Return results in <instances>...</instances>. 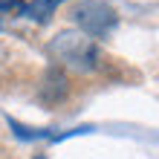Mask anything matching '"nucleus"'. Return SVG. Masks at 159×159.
Listing matches in <instances>:
<instances>
[{
	"mask_svg": "<svg viewBox=\"0 0 159 159\" xmlns=\"http://www.w3.org/2000/svg\"><path fill=\"white\" fill-rule=\"evenodd\" d=\"M38 159H46V156H38Z\"/></svg>",
	"mask_w": 159,
	"mask_h": 159,
	"instance_id": "423d86ee",
	"label": "nucleus"
},
{
	"mask_svg": "<svg viewBox=\"0 0 159 159\" xmlns=\"http://www.w3.org/2000/svg\"><path fill=\"white\" fill-rule=\"evenodd\" d=\"M67 96V78H64L61 70H49L43 78V87H41V98L46 104H55V101H61Z\"/></svg>",
	"mask_w": 159,
	"mask_h": 159,
	"instance_id": "7ed1b4c3",
	"label": "nucleus"
},
{
	"mask_svg": "<svg viewBox=\"0 0 159 159\" xmlns=\"http://www.w3.org/2000/svg\"><path fill=\"white\" fill-rule=\"evenodd\" d=\"M0 23H3V17H0Z\"/></svg>",
	"mask_w": 159,
	"mask_h": 159,
	"instance_id": "0eeeda50",
	"label": "nucleus"
},
{
	"mask_svg": "<svg viewBox=\"0 0 159 159\" xmlns=\"http://www.w3.org/2000/svg\"><path fill=\"white\" fill-rule=\"evenodd\" d=\"M49 55L75 72H93L101 64L98 43L84 32H58L49 41Z\"/></svg>",
	"mask_w": 159,
	"mask_h": 159,
	"instance_id": "f257e3e1",
	"label": "nucleus"
},
{
	"mask_svg": "<svg viewBox=\"0 0 159 159\" xmlns=\"http://www.w3.org/2000/svg\"><path fill=\"white\" fill-rule=\"evenodd\" d=\"M61 0H32V3H23L20 9V17H29V20H38V23H46L55 12Z\"/></svg>",
	"mask_w": 159,
	"mask_h": 159,
	"instance_id": "20e7f679",
	"label": "nucleus"
},
{
	"mask_svg": "<svg viewBox=\"0 0 159 159\" xmlns=\"http://www.w3.org/2000/svg\"><path fill=\"white\" fill-rule=\"evenodd\" d=\"M70 17L78 23V32L90 35V38H104V35H110L116 29V23H119L116 9L110 3H104V0H84V3L72 6Z\"/></svg>",
	"mask_w": 159,
	"mask_h": 159,
	"instance_id": "f03ea898",
	"label": "nucleus"
},
{
	"mask_svg": "<svg viewBox=\"0 0 159 159\" xmlns=\"http://www.w3.org/2000/svg\"><path fill=\"white\" fill-rule=\"evenodd\" d=\"M15 130V136L17 139H61L58 133H52V130H35V127H23V125H17V121H9Z\"/></svg>",
	"mask_w": 159,
	"mask_h": 159,
	"instance_id": "39448f33",
	"label": "nucleus"
}]
</instances>
